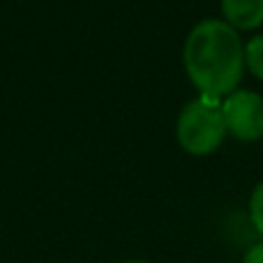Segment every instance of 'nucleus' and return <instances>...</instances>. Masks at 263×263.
<instances>
[{"label":"nucleus","mask_w":263,"mask_h":263,"mask_svg":"<svg viewBox=\"0 0 263 263\" xmlns=\"http://www.w3.org/2000/svg\"><path fill=\"white\" fill-rule=\"evenodd\" d=\"M242 263H263V242L250 247L247 254H245V259H242Z\"/></svg>","instance_id":"7"},{"label":"nucleus","mask_w":263,"mask_h":263,"mask_svg":"<svg viewBox=\"0 0 263 263\" xmlns=\"http://www.w3.org/2000/svg\"><path fill=\"white\" fill-rule=\"evenodd\" d=\"M250 217L254 229L263 236V182L254 187L252 192V199H250Z\"/></svg>","instance_id":"6"},{"label":"nucleus","mask_w":263,"mask_h":263,"mask_svg":"<svg viewBox=\"0 0 263 263\" xmlns=\"http://www.w3.org/2000/svg\"><path fill=\"white\" fill-rule=\"evenodd\" d=\"M222 14L236 30H254L263 23V0H222Z\"/></svg>","instance_id":"4"},{"label":"nucleus","mask_w":263,"mask_h":263,"mask_svg":"<svg viewBox=\"0 0 263 263\" xmlns=\"http://www.w3.org/2000/svg\"><path fill=\"white\" fill-rule=\"evenodd\" d=\"M245 67L256 79H263V35L252 37L245 44Z\"/></svg>","instance_id":"5"},{"label":"nucleus","mask_w":263,"mask_h":263,"mask_svg":"<svg viewBox=\"0 0 263 263\" xmlns=\"http://www.w3.org/2000/svg\"><path fill=\"white\" fill-rule=\"evenodd\" d=\"M185 69L201 97L219 100L238 90L245 67V49L236 28L210 18L190 32L185 42Z\"/></svg>","instance_id":"1"},{"label":"nucleus","mask_w":263,"mask_h":263,"mask_svg":"<svg viewBox=\"0 0 263 263\" xmlns=\"http://www.w3.org/2000/svg\"><path fill=\"white\" fill-rule=\"evenodd\" d=\"M227 132L240 141L263 139V100L252 90H236L222 102Z\"/></svg>","instance_id":"3"},{"label":"nucleus","mask_w":263,"mask_h":263,"mask_svg":"<svg viewBox=\"0 0 263 263\" xmlns=\"http://www.w3.org/2000/svg\"><path fill=\"white\" fill-rule=\"evenodd\" d=\"M125 263H148V261H125Z\"/></svg>","instance_id":"8"},{"label":"nucleus","mask_w":263,"mask_h":263,"mask_svg":"<svg viewBox=\"0 0 263 263\" xmlns=\"http://www.w3.org/2000/svg\"><path fill=\"white\" fill-rule=\"evenodd\" d=\"M178 143L190 155H208L219 148L227 134L222 102L199 97L182 109L178 118Z\"/></svg>","instance_id":"2"}]
</instances>
